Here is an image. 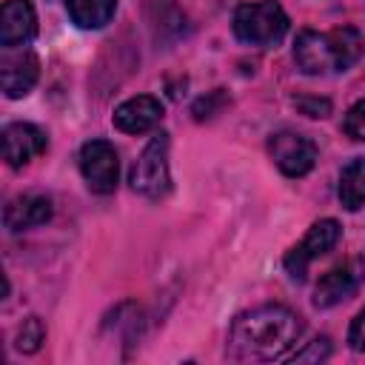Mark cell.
Returning a JSON list of instances; mask_svg holds the SVG:
<instances>
[{
	"label": "cell",
	"mask_w": 365,
	"mask_h": 365,
	"mask_svg": "<svg viewBox=\"0 0 365 365\" xmlns=\"http://www.w3.org/2000/svg\"><path fill=\"white\" fill-rule=\"evenodd\" d=\"M302 317L285 305H259L240 314L228 331L225 354L234 362H271L299 339Z\"/></svg>",
	"instance_id": "obj_1"
},
{
	"label": "cell",
	"mask_w": 365,
	"mask_h": 365,
	"mask_svg": "<svg viewBox=\"0 0 365 365\" xmlns=\"http://www.w3.org/2000/svg\"><path fill=\"white\" fill-rule=\"evenodd\" d=\"M362 34L354 26H339L334 31H299L294 43V60L302 74H334L348 71L362 57Z\"/></svg>",
	"instance_id": "obj_2"
},
{
	"label": "cell",
	"mask_w": 365,
	"mask_h": 365,
	"mask_svg": "<svg viewBox=\"0 0 365 365\" xmlns=\"http://www.w3.org/2000/svg\"><path fill=\"white\" fill-rule=\"evenodd\" d=\"M288 31V14L277 0L242 3L234 11V34L248 46H277Z\"/></svg>",
	"instance_id": "obj_3"
},
{
	"label": "cell",
	"mask_w": 365,
	"mask_h": 365,
	"mask_svg": "<svg viewBox=\"0 0 365 365\" xmlns=\"http://www.w3.org/2000/svg\"><path fill=\"white\" fill-rule=\"evenodd\" d=\"M128 182L137 194L151 197V200H160L168 194L171 174H168V134L165 131H160L148 140V145L143 148V154L131 165Z\"/></svg>",
	"instance_id": "obj_4"
},
{
	"label": "cell",
	"mask_w": 365,
	"mask_h": 365,
	"mask_svg": "<svg viewBox=\"0 0 365 365\" xmlns=\"http://www.w3.org/2000/svg\"><path fill=\"white\" fill-rule=\"evenodd\" d=\"M339 237H342V228H339L336 220H331V217L317 220V222L308 228V234L285 254V271L291 274V279L302 282L305 274H308V265H311L314 259L325 257V254L339 242Z\"/></svg>",
	"instance_id": "obj_5"
},
{
	"label": "cell",
	"mask_w": 365,
	"mask_h": 365,
	"mask_svg": "<svg viewBox=\"0 0 365 365\" xmlns=\"http://www.w3.org/2000/svg\"><path fill=\"white\" fill-rule=\"evenodd\" d=\"M268 154L274 160V165L285 174V177H305L314 163H317V145L311 137L299 134V131H291V128H282V131H274L271 140H268Z\"/></svg>",
	"instance_id": "obj_6"
},
{
	"label": "cell",
	"mask_w": 365,
	"mask_h": 365,
	"mask_svg": "<svg viewBox=\"0 0 365 365\" xmlns=\"http://www.w3.org/2000/svg\"><path fill=\"white\" fill-rule=\"evenodd\" d=\"M80 171L94 194H111L117 188V174H120L117 148L108 140H88L80 148Z\"/></svg>",
	"instance_id": "obj_7"
},
{
	"label": "cell",
	"mask_w": 365,
	"mask_h": 365,
	"mask_svg": "<svg viewBox=\"0 0 365 365\" xmlns=\"http://www.w3.org/2000/svg\"><path fill=\"white\" fill-rule=\"evenodd\" d=\"M362 279H365V259L362 257H351V259L334 265L328 274L319 277V282L314 288V305L331 308V305L348 299L351 294H356Z\"/></svg>",
	"instance_id": "obj_8"
},
{
	"label": "cell",
	"mask_w": 365,
	"mask_h": 365,
	"mask_svg": "<svg viewBox=\"0 0 365 365\" xmlns=\"http://www.w3.org/2000/svg\"><path fill=\"white\" fill-rule=\"evenodd\" d=\"M37 77H40V60H37L34 51L6 48V54L0 57V86H3L6 97H11V100L26 97L34 88Z\"/></svg>",
	"instance_id": "obj_9"
},
{
	"label": "cell",
	"mask_w": 365,
	"mask_h": 365,
	"mask_svg": "<svg viewBox=\"0 0 365 365\" xmlns=\"http://www.w3.org/2000/svg\"><path fill=\"white\" fill-rule=\"evenodd\" d=\"M46 134L31 123H11L3 128V160L11 168L29 165L34 157L46 151Z\"/></svg>",
	"instance_id": "obj_10"
},
{
	"label": "cell",
	"mask_w": 365,
	"mask_h": 365,
	"mask_svg": "<svg viewBox=\"0 0 365 365\" xmlns=\"http://www.w3.org/2000/svg\"><path fill=\"white\" fill-rule=\"evenodd\" d=\"M160 120H163V103L157 97H151V94L128 97L111 114L114 128H120L123 134H143V131L154 128Z\"/></svg>",
	"instance_id": "obj_11"
},
{
	"label": "cell",
	"mask_w": 365,
	"mask_h": 365,
	"mask_svg": "<svg viewBox=\"0 0 365 365\" xmlns=\"http://www.w3.org/2000/svg\"><path fill=\"white\" fill-rule=\"evenodd\" d=\"M37 34V11L29 0H6L0 11L3 48H20Z\"/></svg>",
	"instance_id": "obj_12"
},
{
	"label": "cell",
	"mask_w": 365,
	"mask_h": 365,
	"mask_svg": "<svg viewBox=\"0 0 365 365\" xmlns=\"http://www.w3.org/2000/svg\"><path fill=\"white\" fill-rule=\"evenodd\" d=\"M51 211H54V205L46 194H20V197L9 200V205L3 208V222L9 231H26V228L48 222Z\"/></svg>",
	"instance_id": "obj_13"
},
{
	"label": "cell",
	"mask_w": 365,
	"mask_h": 365,
	"mask_svg": "<svg viewBox=\"0 0 365 365\" xmlns=\"http://www.w3.org/2000/svg\"><path fill=\"white\" fill-rule=\"evenodd\" d=\"M66 9L80 29H103L117 11V0H66Z\"/></svg>",
	"instance_id": "obj_14"
},
{
	"label": "cell",
	"mask_w": 365,
	"mask_h": 365,
	"mask_svg": "<svg viewBox=\"0 0 365 365\" xmlns=\"http://www.w3.org/2000/svg\"><path fill=\"white\" fill-rule=\"evenodd\" d=\"M339 202L348 211H356V208L365 205V157H356V160H351L342 168V177H339Z\"/></svg>",
	"instance_id": "obj_15"
},
{
	"label": "cell",
	"mask_w": 365,
	"mask_h": 365,
	"mask_svg": "<svg viewBox=\"0 0 365 365\" xmlns=\"http://www.w3.org/2000/svg\"><path fill=\"white\" fill-rule=\"evenodd\" d=\"M46 339V328L37 317H26L23 325L17 328V336H14V348L23 351V354H34Z\"/></svg>",
	"instance_id": "obj_16"
},
{
	"label": "cell",
	"mask_w": 365,
	"mask_h": 365,
	"mask_svg": "<svg viewBox=\"0 0 365 365\" xmlns=\"http://www.w3.org/2000/svg\"><path fill=\"white\" fill-rule=\"evenodd\" d=\"M225 103H228V97H225V91L222 88H214V91H208L205 97H200L194 106H191V114H194V120H211V117H217L222 108H225Z\"/></svg>",
	"instance_id": "obj_17"
},
{
	"label": "cell",
	"mask_w": 365,
	"mask_h": 365,
	"mask_svg": "<svg viewBox=\"0 0 365 365\" xmlns=\"http://www.w3.org/2000/svg\"><path fill=\"white\" fill-rule=\"evenodd\" d=\"M342 128H345V134H348V137H354V140L365 143V100H359V103H354V106L348 108Z\"/></svg>",
	"instance_id": "obj_18"
},
{
	"label": "cell",
	"mask_w": 365,
	"mask_h": 365,
	"mask_svg": "<svg viewBox=\"0 0 365 365\" xmlns=\"http://www.w3.org/2000/svg\"><path fill=\"white\" fill-rule=\"evenodd\" d=\"M328 354H331V342H328V336H319L308 348L291 354V362H319V359H328Z\"/></svg>",
	"instance_id": "obj_19"
},
{
	"label": "cell",
	"mask_w": 365,
	"mask_h": 365,
	"mask_svg": "<svg viewBox=\"0 0 365 365\" xmlns=\"http://www.w3.org/2000/svg\"><path fill=\"white\" fill-rule=\"evenodd\" d=\"M348 345L356 351V354H365V308L354 317L351 328H348Z\"/></svg>",
	"instance_id": "obj_20"
},
{
	"label": "cell",
	"mask_w": 365,
	"mask_h": 365,
	"mask_svg": "<svg viewBox=\"0 0 365 365\" xmlns=\"http://www.w3.org/2000/svg\"><path fill=\"white\" fill-rule=\"evenodd\" d=\"M294 106L302 108L308 117H325L331 111V103L328 100H319V97H297Z\"/></svg>",
	"instance_id": "obj_21"
}]
</instances>
